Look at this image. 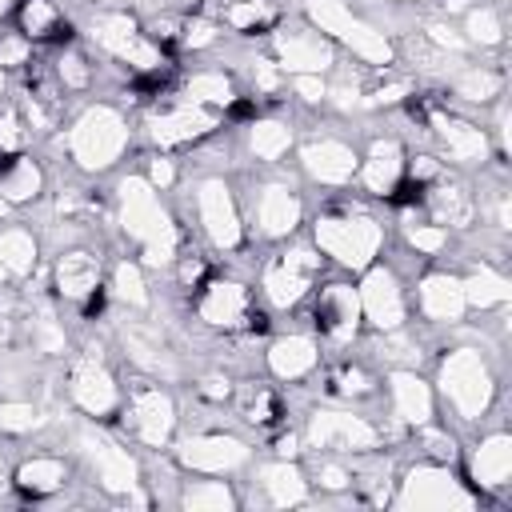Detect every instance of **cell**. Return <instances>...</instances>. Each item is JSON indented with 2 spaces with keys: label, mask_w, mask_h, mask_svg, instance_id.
Listing matches in <instances>:
<instances>
[{
  "label": "cell",
  "mask_w": 512,
  "mask_h": 512,
  "mask_svg": "<svg viewBox=\"0 0 512 512\" xmlns=\"http://www.w3.org/2000/svg\"><path fill=\"white\" fill-rule=\"evenodd\" d=\"M120 220H124V232L144 244V260L148 264L160 268V264L172 260V252H176V228L168 224V216H164V208H160V200H156V192H152L148 180L128 176L120 184Z\"/></svg>",
  "instance_id": "1"
},
{
  "label": "cell",
  "mask_w": 512,
  "mask_h": 512,
  "mask_svg": "<svg viewBox=\"0 0 512 512\" xmlns=\"http://www.w3.org/2000/svg\"><path fill=\"white\" fill-rule=\"evenodd\" d=\"M124 144H128V124L108 104L88 108L76 120L72 136H68V148H72V156H76L80 168H108L124 152Z\"/></svg>",
  "instance_id": "2"
},
{
  "label": "cell",
  "mask_w": 512,
  "mask_h": 512,
  "mask_svg": "<svg viewBox=\"0 0 512 512\" xmlns=\"http://www.w3.org/2000/svg\"><path fill=\"white\" fill-rule=\"evenodd\" d=\"M308 16L320 32H332L336 40H344L360 60L380 64V68L392 64V44L384 40V32L364 24L360 16H352V8L344 0H308Z\"/></svg>",
  "instance_id": "3"
},
{
  "label": "cell",
  "mask_w": 512,
  "mask_h": 512,
  "mask_svg": "<svg viewBox=\"0 0 512 512\" xmlns=\"http://www.w3.org/2000/svg\"><path fill=\"white\" fill-rule=\"evenodd\" d=\"M316 244L328 256H336L344 268H368L372 256L384 244V232H380L376 220L356 216V212H348V216H320L316 220Z\"/></svg>",
  "instance_id": "4"
},
{
  "label": "cell",
  "mask_w": 512,
  "mask_h": 512,
  "mask_svg": "<svg viewBox=\"0 0 512 512\" xmlns=\"http://www.w3.org/2000/svg\"><path fill=\"white\" fill-rule=\"evenodd\" d=\"M440 388L464 420H476L492 400V376L476 348H456L440 364Z\"/></svg>",
  "instance_id": "5"
},
{
  "label": "cell",
  "mask_w": 512,
  "mask_h": 512,
  "mask_svg": "<svg viewBox=\"0 0 512 512\" xmlns=\"http://www.w3.org/2000/svg\"><path fill=\"white\" fill-rule=\"evenodd\" d=\"M396 504L400 508H472V492L444 464H420L408 472Z\"/></svg>",
  "instance_id": "6"
},
{
  "label": "cell",
  "mask_w": 512,
  "mask_h": 512,
  "mask_svg": "<svg viewBox=\"0 0 512 512\" xmlns=\"http://www.w3.org/2000/svg\"><path fill=\"white\" fill-rule=\"evenodd\" d=\"M92 36H96L100 48H108V52L120 56V60H128L132 68H140V72H160V48H156L144 32H136V24H132L124 12H104V16H96V20H92Z\"/></svg>",
  "instance_id": "7"
},
{
  "label": "cell",
  "mask_w": 512,
  "mask_h": 512,
  "mask_svg": "<svg viewBox=\"0 0 512 512\" xmlns=\"http://www.w3.org/2000/svg\"><path fill=\"white\" fill-rule=\"evenodd\" d=\"M316 272H320V256H316L312 248H292V252H284V256L268 268L264 292H268V300H272L276 308H288V304H296V300L308 292V284H312Z\"/></svg>",
  "instance_id": "8"
},
{
  "label": "cell",
  "mask_w": 512,
  "mask_h": 512,
  "mask_svg": "<svg viewBox=\"0 0 512 512\" xmlns=\"http://www.w3.org/2000/svg\"><path fill=\"white\" fill-rule=\"evenodd\" d=\"M196 208H200V224L216 248L240 244V212H236V200L224 180H204L196 192Z\"/></svg>",
  "instance_id": "9"
},
{
  "label": "cell",
  "mask_w": 512,
  "mask_h": 512,
  "mask_svg": "<svg viewBox=\"0 0 512 512\" xmlns=\"http://www.w3.org/2000/svg\"><path fill=\"white\" fill-rule=\"evenodd\" d=\"M312 448H336V452H368L376 444V428L348 412H316L308 424Z\"/></svg>",
  "instance_id": "10"
},
{
  "label": "cell",
  "mask_w": 512,
  "mask_h": 512,
  "mask_svg": "<svg viewBox=\"0 0 512 512\" xmlns=\"http://www.w3.org/2000/svg\"><path fill=\"white\" fill-rule=\"evenodd\" d=\"M360 312L380 328V332H396L400 320H404V296H400V284L388 268H372L364 276V288H360Z\"/></svg>",
  "instance_id": "11"
},
{
  "label": "cell",
  "mask_w": 512,
  "mask_h": 512,
  "mask_svg": "<svg viewBox=\"0 0 512 512\" xmlns=\"http://www.w3.org/2000/svg\"><path fill=\"white\" fill-rule=\"evenodd\" d=\"M248 460V448L236 436L212 432V436H192L180 444V464L196 468V472H232Z\"/></svg>",
  "instance_id": "12"
},
{
  "label": "cell",
  "mask_w": 512,
  "mask_h": 512,
  "mask_svg": "<svg viewBox=\"0 0 512 512\" xmlns=\"http://www.w3.org/2000/svg\"><path fill=\"white\" fill-rule=\"evenodd\" d=\"M276 52H280V64L292 68V72L320 76L332 64V44L312 28H284L276 36Z\"/></svg>",
  "instance_id": "13"
},
{
  "label": "cell",
  "mask_w": 512,
  "mask_h": 512,
  "mask_svg": "<svg viewBox=\"0 0 512 512\" xmlns=\"http://www.w3.org/2000/svg\"><path fill=\"white\" fill-rule=\"evenodd\" d=\"M72 400L92 412V416H108L116 408V384H112V372L96 360V356H84L76 368H72Z\"/></svg>",
  "instance_id": "14"
},
{
  "label": "cell",
  "mask_w": 512,
  "mask_h": 512,
  "mask_svg": "<svg viewBox=\"0 0 512 512\" xmlns=\"http://www.w3.org/2000/svg\"><path fill=\"white\" fill-rule=\"evenodd\" d=\"M316 324L332 336V340H348L360 324V292L348 284H328L320 288L316 300Z\"/></svg>",
  "instance_id": "15"
},
{
  "label": "cell",
  "mask_w": 512,
  "mask_h": 512,
  "mask_svg": "<svg viewBox=\"0 0 512 512\" xmlns=\"http://www.w3.org/2000/svg\"><path fill=\"white\" fill-rule=\"evenodd\" d=\"M248 312H252V300H248V288L236 284V280H212L200 296V316L216 328H236V324H248Z\"/></svg>",
  "instance_id": "16"
},
{
  "label": "cell",
  "mask_w": 512,
  "mask_h": 512,
  "mask_svg": "<svg viewBox=\"0 0 512 512\" xmlns=\"http://www.w3.org/2000/svg\"><path fill=\"white\" fill-rule=\"evenodd\" d=\"M216 128V112L212 108H200V104H180V108H168L152 120V140L156 144H188L204 132Z\"/></svg>",
  "instance_id": "17"
},
{
  "label": "cell",
  "mask_w": 512,
  "mask_h": 512,
  "mask_svg": "<svg viewBox=\"0 0 512 512\" xmlns=\"http://www.w3.org/2000/svg\"><path fill=\"white\" fill-rule=\"evenodd\" d=\"M128 424H132V432H136L144 444H164L168 432H172V424H176V408H172V400H168L160 388H148V392H140V396L132 400Z\"/></svg>",
  "instance_id": "18"
},
{
  "label": "cell",
  "mask_w": 512,
  "mask_h": 512,
  "mask_svg": "<svg viewBox=\"0 0 512 512\" xmlns=\"http://www.w3.org/2000/svg\"><path fill=\"white\" fill-rule=\"evenodd\" d=\"M80 444H84L88 460L96 464V472H100V484H104V488H112V492H128V488L136 484V464L128 460V452H124V448H116V444H112V440H104V436H84Z\"/></svg>",
  "instance_id": "19"
},
{
  "label": "cell",
  "mask_w": 512,
  "mask_h": 512,
  "mask_svg": "<svg viewBox=\"0 0 512 512\" xmlns=\"http://www.w3.org/2000/svg\"><path fill=\"white\" fill-rule=\"evenodd\" d=\"M256 220L264 236H288L300 224V200L284 184H268L256 196Z\"/></svg>",
  "instance_id": "20"
},
{
  "label": "cell",
  "mask_w": 512,
  "mask_h": 512,
  "mask_svg": "<svg viewBox=\"0 0 512 512\" xmlns=\"http://www.w3.org/2000/svg\"><path fill=\"white\" fill-rule=\"evenodd\" d=\"M304 168L324 184H344L356 172V152L340 140H312L304 148Z\"/></svg>",
  "instance_id": "21"
},
{
  "label": "cell",
  "mask_w": 512,
  "mask_h": 512,
  "mask_svg": "<svg viewBox=\"0 0 512 512\" xmlns=\"http://www.w3.org/2000/svg\"><path fill=\"white\" fill-rule=\"evenodd\" d=\"M420 308L428 320H440V324H452L464 316L468 300H464V284L456 276H428L420 284Z\"/></svg>",
  "instance_id": "22"
},
{
  "label": "cell",
  "mask_w": 512,
  "mask_h": 512,
  "mask_svg": "<svg viewBox=\"0 0 512 512\" xmlns=\"http://www.w3.org/2000/svg\"><path fill=\"white\" fill-rule=\"evenodd\" d=\"M512 476V440L504 432L488 436L472 456V480L480 488H504Z\"/></svg>",
  "instance_id": "23"
},
{
  "label": "cell",
  "mask_w": 512,
  "mask_h": 512,
  "mask_svg": "<svg viewBox=\"0 0 512 512\" xmlns=\"http://www.w3.org/2000/svg\"><path fill=\"white\" fill-rule=\"evenodd\" d=\"M96 280H100V260L92 252H64L56 260V288H60V296L84 300V296L96 292Z\"/></svg>",
  "instance_id": "24"
},
{
  "label": "cell",
  "mask_w": 512,
  "mask_h": 512,
  "mask_svg": "<svg viewBox=\"0 0 512 512\" xmlns=\"http://www.w3.org/2000/svg\"><path fill=\"white\" fill-rule=\"evenodd\" d=\"M400 172H404V152L396 140H376L368 160H364V184L368 192L376 196H392V188L400 184Z\"/></svg>",
  "instance_id": "25"
},
{
  "label": "cell",
  "mask_w": 512,
  "mask_h": 512,
  "mask_svg": "<svg viewBox=\"0 0 512 512\" xmlns=\"http://www.w3.org/2000/svg\"><path fill=\"white\" fill-rule=\"evenodd\" d=\"M392 404H396V416L408 424H428V416H432V392L408 368L392 372Z\"/></svg>",
  "instance_id": "26"
},
{
  "label": "cell",
  "mask_w": 512,
  "mask_h": 512,
  "mask_svg": "<svg viewBox=\"0 0 512 512\" xmlns=\"http://www.w3.org/2000/svg\"><path fill=\"white\" fill-rule=\"evenodd\" d=\"M316 364V344L308 336H280L268 352V368L284 380H300Z\"/></svg>",
  "instance_id": "27"
},
{
  "label": "cell",
  "mask_w": 512,
  "mask_h": 512,
  "mask_svg": "<svg viewBox=\"0 0 512 512\" xmlns=\"http://www.w3.org/2000/svg\"><path fill=\"white\" fill-rule=\"evenodd\" d=\"M40 168L28 160V156H12V160H4L0 164V196L4 200H12V204H20V200H32L36 192H40Z\"/></svg>",
  "instance_id": "28"
},
{
  "label": "cell",
  "mask_w": 512,
  "mask_h": 512,
  "mask_svg": "<svg viewBox=\"0 0 512 512\" xmlns=\"http://www.w3.org/2000/svg\"><path fill=\"white\" fill-rule=\"evenodd\" d=\"M260 476V488H264V500L268 504H300L304 500V476L292 468V464H268L256 472Z\"/></svg>",
  "instance_id": "29"
},
{
  "label": "cell",
  "mask_w": 512,
  "mask_h": 512,
  "mask_svg": "<svg viewBox=\"0 0 512 512\" xmlns=\"http://www.w3.org/2000/svg\"><path fill=\"white\" fill-rule=\"evenodd\" d=\"M436 124H440V140H444L452 160H480L484 156V148H488L484 128L464 124V120H436Z\"/></svg>",
  "instance_id": "30"
},
{
  "label": "cell",
  "mask_w": 512,
  "mask_h": 512,
  "mask_svg": "<svg viewBox=\"0 0 512 512\" xmlns=\"http://www.w3.org/2000/svg\"><path fill=\"white\" fill-rule=\"evenodd\" d=\"M428 208H432V216H436L440 228H444V224L460 228V224L472 220V200H468V192H464L460 184H436V188L428 192Z\"/></svg>",
  "instance_id": "31"
},
{
  "label": "cell",
  "mask_w": 512,
  "mask_h": 512,
  "mask_svg": "<svg viewBox=\"0 0 512 512\" xmlns=\"http://www.w3.org/2000/svg\"><path fill=\"white\" fill-rule=\"evenodd\" d=\"M64 460H52V456H36V460H28L24 468H20V476H16V484L24 488V492H32V496H48V492H56L60 484H64Z\"/></svg>",
  "instance_id": "32"
},
{
  "label": "cell",
  "mask_w": 512,
  "mask_h": 512,
  "mask_svg": "<svg viewBox=\"0 0 512 512\" xmlns=\"http://www.w3.org/2000/svg\"><path fill=\"white\" fill-rule=\"evenodd\" d=\"M0 264H4L8 276L32 272V264H36V240H32V232H24V228L0 232Z\"/></svg>",
  "instance_id": "33"
},
{
  "label": "cell",
  "mask_w": 512,
  "mask_h": 512,
  "mask_svg": "<svg viewBox=\"0 0 512 512\" xmlns=\"http://www.w3.org/2000/svg\"><path fill=\"white\" fill-rule=\"evenodd\" d=\"M464 300H468V304H480V308H488V304H504V300H508V280H504L496 268L480 264V268L464 280Z\"/></svg>",
  "instance_id": "34"
},
{
  "label": "cell",
  "mask_w": 512,
  "mask_h": 512,
  "mask_svg": "<svg viewBox=\"0 0 512 512\" xmlns=\"http://www.w3.org/2000/svg\"><path fill=\"white\" fill-rule=\"evenodd\" d=\"M20 32L32 40H48L60 36V12L52 0H24L20 4Z\"/></svg>",
  "instance_id": "35"
},
{
  "label": "cell",
  "mask_w": 512,
  "mask_h": 512,
  "mask_svg": "<svg viewBox=\"0 0 512 512\" xmlns=\"http://www.w3.org/2000/svg\"><path fill=\"white\" fill-rule=\"evenodd\" d=\"M188 104H200V108H220L232 100V84L224 72H200L188 80Z\"/></svg>",
  "instance_id": "36"
},
{
  "label": "cell",
  "mask_w": 512,
  "mask_h": 512,
  "mask_svg": "<svg viewBox=\"0 0 512 512\" xmlns=\"http://www.w3.org/2000/svg\"><path fill=\"white\" fill-rule=\"evenodd\" d=\"M288 140H292V132H288V124H280V120H260V124H252V152H256L260 160H280V156L288 152Z\"/></svg>",
  "instance_id": "37"
},
{
  "label": "cell",
  "mask_w": 512,
  "mask_h": 512,
  "mask_svg": "<svg viewBox=\"0 0 512 512\" xmlns=\"http://www.w3.org/2000/svg\"><path fill=\"white\" fill-rule=\"evenodd\" d=\"M184 508H196V512L216 508V512H224V508H232V492L224 488V480H200V484H192L184 492Z\"/></svg>",
  "instance_id": "38"
},
{
  "label": "cell",
  "mask_w": 512,
  "mask_h": 512,
  "mask_svg": "<svg viewBox=\"0 0 512 512\" xmlns=\"http://www.w3.org/2000/svg\"><path fill=\"white\" fill-rule=\"evenodd\" d=\"M456 92L464 100H492L500 92V72H488V68H472L456 80Z\"/></svg>",
  "instance_id": "39"
},
{
  "label": "cell",
  "mask_w": 512,
  "mask_h": 512,
  "mask_svg": "<svg viewBox=\"0 0 512 512\" xmlns=\"http://www.w3.org/2000/svg\"><path fill=\"white\" fill-rule=\"evenodd\" d=\"M120 300H128V304H148V292H144V276H140V268L136 264H116V288H112Z\"/></svg>",
  "instance_id": "40"
},
{
  "label": "cell",
  "mask_w": 512,
  "mask_h": 512,
  "mask_svg": "<svg viewBox=\"0 0 512 512\" xmlns=\"http://www.w3.org/2000/svg\"><path fill=\"white\" fill-rule=\"evenodd\" d=\"M36 424H40V416L28 400H4L0 404V432H28Z\"/></svg>",
  "instance_id": "41"
},
{
  "label": "cell",
  "mask_w": 512,
  "mask_h": 512,
  "mask_svg": "<svg viewBox=\"0 0 512 512\" xmlns=\"http://www.w3.org/2000/svg\"><path fill=\"white\" fill-rule=\"evenodd\" d=\"M468 36H472L476 44H496V40H500V16H496L492 8L468 12Z\"/></svg>",
  "instance_id": "42"
},
{
  "label": "cell",
  "mask_w": 512,
  "mask_h": 512,
  "mask_svg": "<svg viewBox=\"0 0 512 512\" xmlns=\"http://www.w3.org/2000/svg\"><path fill=\"white\" fill-rule=\"evenodd\" d=\"M444 240H448V232L440 228V224H408V244L416 248V252H440L444 248Z\"/></svg>",
  "instance_id": "43"
},
{
  "label": "cell",
  "mask_w": 512,
  "mask_h": 512,
  "mask_svg": "<svg viewBox=\"0 0 512 512\" xmlns=\"http://www.w3.org/2000/svg\"><path fill=\"white\" fill-rule=\"evenodd\" d=\"M228 20H232L236 28H256V24L268 20V4H264V0H240V4L228 8Z\"/></svg>",
  "instance_id": "44"
},
{
  "label": "cell",
  "mask_w": 512,
  "mask_h": 512,
  "mask_svg": "<svg viewBox=\"0 0 512 512\" xmlns=\"http://www.w3.org/2000/svg\"><path fill=\"white\" fill-rule=\"evenodd\" d=\"M56 72H60V80H64L68 88H84V84L92 80V68H88L84 56H76V52H64L60 64H56Z\"/></svg>",
  "instance_id": "45"
},
{
  "label": "cell",
  "mask_w": 512,
  "mask_h": 512,
  "mask_svg": "<svg viewBox=\"0 0 512 512\" xmlns=\"http://www.w3.org/2000/svg\"><path fill=\"white\" fill-rule=\"evenodd\" d=\"M28 60V36H0V68Z\"/></svg>",
  "instance_id": "46"
},
{
  "label": "cell",
  "mask_w": 512,
  "mask_h": 512,
  "mask_svg": "<svg viewBox=\"0 0 512 512\" xmlns=\"http://www.w3.org/2000/svg\"><path fill=\"white\" fill-rule=\"evenodd\" d=\"M316 480H320V488H344V484H352V472L336 460H324V464H316Z\"/></svg>",
  "instance_id": "47"
},
{
  "label": "cell",
  "mask_w": 512,
  "mask_h": 512,
  "mask_svg": "<svg viewBox=\"0 0 512 512\" xmlns=\"http://www.w3.org/2000/svg\"><path fill=\"white\" fill-rule=\"evenodd\" d=\"M24 144V128H20V116L16 112H4L0 116V148H20Z\"/></svg>",
  "instance_id": "48"
},
{
  "label": "cell",
  "mask_w": 512,
  "mask_h": 512,
  "mask_svg": "<svg viewBox=\"0 0 512 512\" xmlns=\"http://www.w3.org/2000/svg\"><path fill=\"white\" fill-rule=\"evenodd\" d=\"M296 92H300L304 100H324V96H328V88H324L320 76H312V72H300V76H296Z\"/></svg>",
  "instance_id": "49"
},
{
  "label": "cell",
  "mask_w": 512,
  "mask_h": 512,
  "mask_svg": "<svg viewBox=\"0 0 512 512\" xmlns=\"http://www.w3.org/2000/svg\"><path fill=\"white\" fill-rule=\"evenodd\" d=\"M192 48H200V44H208V40H216V28L208 24V20H192L188 24V36H184Z\"/></svg>",
  "instance_id": "50"
},
{
  "label": "cell",
  "mask_w": 512,
  "mask_h": 512,
  "mask_svg": "<svg viewBox=\"0 0 512 512\" xmlns=\"http://www.w3.org/2000/svg\"><path fill=\"white\" fill-rule=\"evenodd\" d=\"M172 180H176L172 164H168V160H152V168H148V184H152V188H168Z\"/></svg>",
  "instance_id": "51"
},
{
  "label": "cell",
  "mask_w": 512,
  "mask_h": 512,
  "mask_svg": "<svg viewBox=\"0 0 512 512\" xmlns=\"http://www.w3.org/2000/svg\"><path fill=\"white\" fill-rule=\"evenodd\" d=\"M428 452L436 460H452V440H444L440 432H428Z\"/></svg>",
  "instance_id": "52"
},
{
  "label": "cell",
  "mask_w": 512,
  "mask_h": 512,
  "mask_svg": "<svg viewBox=\"0 0 512 512\" xmlns=\"http://www.w3.org/2000/svg\"><path fill=\"white\" fill-rule=\"evenodd\" d=\"M364 388H368V384H364V372H344V376H340V392H344V396L364 392Z\"/></svg>",
  "instance_id": "53"
},
{
  "label": "cell",
  "mask_w": 512,
  "mask_h": 512,
  "mask_svg": "<svg viewBox=\"0 0 512 512\" xmlns=\"http://www.w3.org/2000/svg\"><path fill=\"white\" fill-rule=\"evenodd\" d=\"M276 452H280V456H292V452H296V440H292V436H280Z\"/></svg>",
  "instance_id": "54"
},
{
  "label": "cell",
  "mask_w": 512,
  "mask_h": 512,
  "mask_svg": "<svg viewBox=\"0 0 512 512\" xmlns=\"http://www.w3.org/2000/svg\"><path fill=\"white\" fill-rule=\"evenodd\" d=\"M444 8H448V12H456V8H464V0H444Z\"/></svg>",
  "instance_id": "55"
},
{
  "label": "cell",
  "mask_w": 512,
  "mask_h": 512,
  "mask_svg": "<svg viewBox=\"0 0 512 512\" xmlns=\"http://www.w3.org/2000/svg\"><path fill=\"white\" fill-rule=\"evenodd\" d=\"M0 92H4V68H0Z\"/></svg>",
  "instance_id": "56"
},
{
  "label": "cell",
  "mask_w": 512,
  "mask_h": 512,
  "mask_svg": "<svg viewBox=\"0 0 512 512\" xmlns=\"http://www.w3.org/2000/svg\"><path fill=\"white\" fill-rule=\"evenodd\" d=\"M4 8H8V0H0V12H4Z\"/></svg>",
  "instance_id": "57"
},
{
  "label": "cell",
  "mask_w": 512,
  "mask_h": 512,
  "mask_svg": "<svg viewBox=\"0 0 512 512\" xmlns=\"http://www.w3.org/2000/svg\"><path fill=\"white\" fill-rule=\"evenodd\" d=\"M0 480H4V464H0Z\"/></svg>",
  "instance_id": "58"
}]
</instances>
